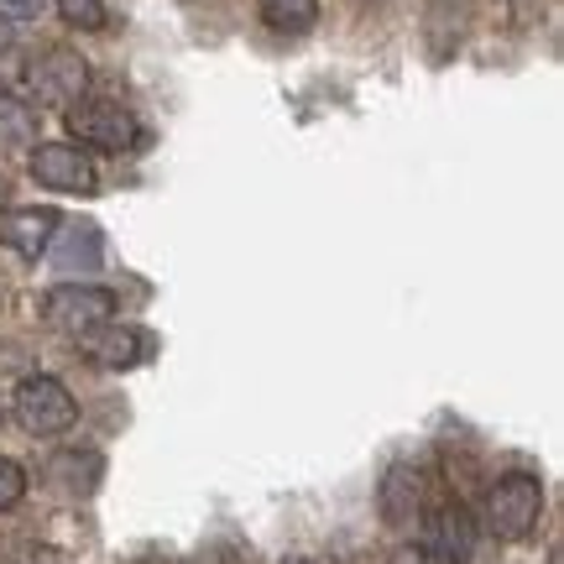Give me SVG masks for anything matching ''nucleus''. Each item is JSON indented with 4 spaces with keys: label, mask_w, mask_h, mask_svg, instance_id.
Here are the masks:
<instances>
[{
    "label": "nucleus",
    "mask_w": 564,
    "mask_h": 564,
    "mask_svg": "<svg viewBox=\"0 0 564 564\" xmlns=\"http://www.w3.org/2000/svg\"><path fill=\"white\" fill-rule=\"evenodd\" d=\"M539 518H544V481L539 476L507 470V476H497L486 486V528L497 539L518 544V539H528L539 528Z\"/></svg>",
    "instance_id": "nucleus-1"
},
{
    "label": "nucleus",
    "mask_w": 564,
    "mask_h": 564,
    "mask_svg": "<svg viewBox=\"0 0 564 564\" xmlns=\"http://www.w3.org/2000/svg\"><path fill=\"white\" fill-rule=\"evenodd\" d=\"M11 413H17V423L32 440H58V434H68L79 423V403H74V392L58 377H26L17 387V398H11Z\"/></svg>",
    "instance_id": "nucleus-2"
},
{
    "label": "nucleus",
    "mask_w": 564,
    "mask_h": 564,
    "mask_svg": "<svg viewBox=\"0 0 564 564\" xmlns=\"http://www.w3.org/2000/svg\"><path fill=\"white\" fill-rule=\"evenodd\" d=\"M68 137H74V147L131 152L141 141V126H137V116L116 100H79V105H68Z\"/></svg>",
    "instance_id": "nucleus-3"
},
{
    "label": "nucleus",
    "mask_w": 564,
    "mask_h": 564,
    "mask_svg": "<svg viewBox=\"0 0 564 564\" xmlns=\"http://www.w3.org/2000/svg\"><path fill=\"white\" fill-rule=\"evenodd\" d=\"M419 549L429 554L434 564H465L476 554V518H470V507L465 502H434L423 507V539Z\"/></svg>",
    "instance_id": "nucleus-4"
},
{
    "label": "nucleus",
    "mask_w": 564,
    "mask_h": 564,
    "mask_svg": "<svg viewBox=\"0 0 564 564\" xmlns=\"http://www.w3.org/2000/svg\"><path fill=\"white\" fill-rule=\"evenodd\" d=\"M42 319L53 329H68V335H84L95 324L116 319V293L110 288H95V282H63L42 299Z\"/></svg>",
    "instance_id": "nucleus-5"
},
{
    "label": "nucleus",
    "mask_w": 564,
    "mask_h": 564,
    "mask_svg": "<svg viewBox=\"0 0 564 564\" xmlns=\"http://www.w3.org/2000/svg\"><path fill=\"white\" fill-rule=\"evenodd\" d=\"M26 158H32V178L53 194H95V183H100L95 162L84 158V147H74V141H42Z\"/></svg>",
    "instance_id": "nucleus-6"
},
{
    "label": "nucleus",
    "mask_w": 564,
    "mask_h": 564,
    "mask_svg": "<svg viewBox=\"0 0 564 564\" xmlns=\"http://www.w3.org/2000/svg\"><path fill=\"white\" fill-rule=\"evenodd\" d=\"M32 89H37L42 105H79L84 95H89V68H84V58L74 53V47H47L37 63H32Z\"/></svg>",
    "instance_id": "nucleus-7"
},
{
    "label": "nucleus",
    "mask_w": 564,
    "mask_h": 564,
    "mask_svg": "<svg viewBox=\"0 0 564 564\" xmlns=\"http://www.w3.org/2000/svg\"><path fill=\"white\" fill-rule=\"evenodd\" d=\"M79 345H84V356H89L95 366H105V371H131V366H141L147 361V350H152V340L141 335L137 324H116V319L84 329Z\"/></svg>",
    "instance_id": "nucleus-8"
},
{
    "label": "nucleus",
    "mask_w": 564,
    "mask_h": 564,
    "mask_svg": "<svg viewBox=\"0 0 564 564\" xmlns=\"http://www.w3.org/2000/svg\"><path fill=\"white\" fill-rule=\"evenodd\" d=\"M423 507H429V491H423V470L413 460H398L387 465L382 476V518L392 528H408L423 518Z\"/></svg>",
    "instance_id": "nucleus-9"
},
{
    "label": "nucleus",
    "mask_w": 564,
    "mask_h": 564,
    "mask_svg": "<svg viewBox=\"0 0 564 564\" xmlns=\"http://www.w3.org/2000/svg\"><path fill=\"white\" fill-rule=\"evenodd\" d=\"M58 236V209L32 204V209H0V241L21 257H47V246Z\"/></svg>",
    "instance_id": "nucleus-10"
},
{
    "label": "nucleus",
    "mask_w": 564,
    "mask_h": 564,
    "mask_svg": "<svg viewBox=\"0 0 564 564\" xmlns=\"http://www.w3.org/2000/svg\"><path fill=\"white\" fill-rule=\"evenodd\" d=\"M47 257H53V267H58V272H95V267L105 262L100 230H95L89 220H74L63 236H53Z\"/></svg>",
    "instance_id": "nucleus-11"
},
{
    "label": "nucleus",
    "mask_w": 564,
    "mask_h": 564,
    "mask_svg": "<svg viewBox=\"0 0 564 564\" xmlns=\"http://www.w3.org/2000/svg\"><path fill=\"white\" fill-rule=\"evenodd\" d=\"M37 147V110L21 95H0V158H26Z\"/></svg>",
    "instance_id": "nucleus-12"
},
{
    "label": "nucleus",
    "mask_w": 564,
    "mask_h": 564,
    "mask_svg": "<svg viewBox=\"0 0 564 564\" xmlns=\"http://www.w3.org/2000/svg\"><path fill=\"white\" fill-rule=\"evenodd\" d=\"M257 6H262L267 26L288 32V37H299V32H308L319 21V0H257Z\"/></svg>",
    "instance_id": "nucleus-13"
},
{
    "label": "nucleus",
    "mask_w": 564,
    "mask_h": 564,
    "mask_svg": "<svg viewBox=\"0 0 564 564\" xmlns=\"http://www.w3.org/2000/svg\"><path fill=\"white\" fill-rule=\"evenodd\" d=\"M58 11L68 26H79V32H95L105 26V0H58Z\"/></svg>",
    "instance_id": "nucleus-14"
},
{
    "label": "nucleus",
    "mask_w": 564,
    "mask_h": 564,
    "mask_svg": "<svg viewBox=\"0 0 564 564\" xmlns=\"http://www.w3.org/2000/svg\"><path fill=\"white\" fill-rule=\"evenodd\" d=\"M21 497H26V470L11 455H0V512H11Z\"/></svg>",
    "instance_id": "nucleus-15"
},
{
    "label": "nucleus",
    "mask_w": 564,
    "mask_h": 564,
    "mask_svg": "<svg viewBox=\"0 0 564 564\" xmlns=\"http://www.w3.org/2000/svg\"><path fill=\"white\" fill-rule=\"evenodd\" d=\"M42 11V0H0V21H26V17H37Z\"/></svg>",
    "instance_id": "nucleus-16"
},
{
    "label": "nucleus",
    "mask_w": 564,
    "mask_h": 564,
    "mask_svg": "<svg viewBox=\"0 0 564 564\" xmlns=\"http://www.w3.org/2000/svg\"><path fill=\"white\" fill-rule=\"evenodd\" d=\"M387 564H434V560H429L419 544H403V549H392V560Z\"/></svg>",
    "instance_id": "nucleus-17"
},
{
    "label": "nucleus",
    "mask_w": 564,
    "mask_h": 564,
    "mask_svg": "<svg viewBox=\"0 0 564 564\" xmlns=\"http://www.w3.org/2000/svg\"><path fill=\"white\" fill-rule=\"evenodd\" d=\"M11 47V21H0V53Z\"/></svg>",
    "instance_id": "nucleus-18"
},
{
    "label": "nucleus",
    "mask_w": 564,
    "mask_h": 564,
    "mask_svg": "<svg viewBox=\"0 0 564 564\" xmlns=\"http://www.w3.org/2000/svg\"><path fill=\"white\" fill-rule=\"evenodd\" d=\"M282 564H314V560H282Z\"/></svg>",
    "instance_id": "nucleus-19"
},
{
    "label": "nucleus",
    "mask_w": 564,
    "mask_h": 564,
    "mask_svg": "<svg viewBox=\"0 0 564 564\" xmlns=\"http://www.w3.org/2000/svg\"><path fill=\"white\" fill-rule=\"evenodd\" d=\"M0 419H6V398H0Z\"/></svg>",
    "instance_id": "nucleus-20"
},
{
    "label": "nucleus",
    "mask_w": 564,
    "mask_h": 564,
    "mask_svg": "<svg viewBox=\"0 0 564 564\" xmlns=\"http://www.w3.org/2000/svg\"><path fill=\"white\" fill-rule=\"evenodd\" d=\"M0 199H6V183H0Z\"/></svg>",
    "instance_id": "nucleus-21"
}]
</instances>
